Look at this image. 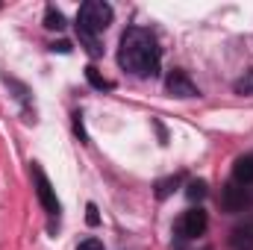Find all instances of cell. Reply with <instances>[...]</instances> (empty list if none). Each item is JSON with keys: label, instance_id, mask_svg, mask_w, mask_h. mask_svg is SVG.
I'll return each instance as SVG.
<instances>
[{"label": "cell", "instance_id": "6da1fadb", "mask_svg": "<svg viewBox=\"0 0 253 250\" xmlns=\"http://www.w3.org/2000/svg\"><path fill=\"white\" fill-rule=\"evenodd\" d=\"M162 62V50L159 42L150 30L144 27H129L121 36V47H118V65L132 77H156Z\"/></svg>", "mask_w": 253, "mask_h": 250}, {"label": "cell", "instance_id": "7a4b0ae2", "mask_svg": "<svg viewBox=\"0 0 253 250\" xmlns=\"http://www.w3.org/2000/svg\"><path fill=\"white\" fill-rule=\"evenodd\" d=\"M112 24V6L103 3V0H88L80 6L77 12V36L80 42L88 47L91 56H100V44H97V36Z\"/></svg>", "mask_w": 253, "mask_h": 250}, {"label": "cell", "instance_id": "3957f363", "mask_svg": "<svg viewBox=\"0 0 253 250\" xmlns=\"http://www.w3.org/2000/svg\"><path fill=\"white\" fill-rule=\"evenodd\" d=\"M251 203H253V186H242V183L230 180L227 186L221 188V206H224V212L236 215V212H245Z\"/></svg>", "mask_w": 253, "mask_h": 250}, {"label": "cell", "instance_id": "277c9868", "mask_svg": "<svg viewBox=\"0 0 253 250\" xmlns=\"http://www.w3.org/2000/svg\"><path fill=\"white\" fill-rule=\"evenodd\" d=\"M206 227H209V218H206V212L203 209H186L177 221H174V233L180 236V239H197V236H203L206 233Z\"/></svg>", "mask_w": 253, "mask_h": 250}, {"label": "cell", "instance_id": "5b68a950", "mask_svg": "<svg viewBox=\"0 0 253 250\" xmlns=\"http://www.w3.org/2000/svg\"><path fill=\"white\" fill-rule=\"evenodd\" d=\"M33 183H36V194H39V203L44 206V212L50 218H59V200H56V191L50 186V180L44 177V171L39 165H33Z\"/></svg>", "mask_w": 253, "mask_h": 250}, {"label": "cell", "instance_id": "8992f818", "mask_svg": "<svg viewBox=\"0 0 253 250\" xmlns=\"http://www.w3.org/2000/svg\"><path fill=\"white\" fill-rule=\"evenodd\" d=\"M165 85H168V94H171V97H183V100H186V97H197V94H200L197 85L191 83L183 71L168 74V83H165Z\"/></svg>", "mask_w": 253, "mask_h": 250}, {"label": "cell", "instance_id": "52a82bcc", "mask_svg": "<svg viewBox=\"0 0 253 250\" xmlns=\"http://www.w3.org/2000/svg\"><path fill=\"white\" fill-rule=\"evenodd\" d=\"M230 248L233 250H253V221L239 224V227L230 233Z\"/></svg>", "mask_w": 253, "mask_h": 250}, {"label": "cell", "instance_id": "ba28073f", "mask_svg": "<svg viewBox=\"0 0 253 250\" xmlns=\"http://www.w3.org/2000/svg\"><path fill=\"white\" fill-rule=\"evenodd\" d=\"M233 180L242 183V186H253V156H239L233 162Z\"/></svg>", "mask_w": 253, "mask_h": 250}, {"label": "cell", "instance_id": "9c48e42d", "mask_svg": "<svg viewBox=\"0 0 253 250\" xmlns=\"http://www.w3.org/2000/svg\"><path fill=\"white\" fill-rule=\"evenodd\" d=\"M44 27H47V30H62L65 27V15L59 12V9L47 6V12H44Z\"/></svg>", "mask_w": 253, "mask_h": 250}, {"label": "cell", "instance_id": "30bf717a", "mask_svg": "<svg viewBox=\"0 0 253 250\" xmlns=\"http://www.w3.org/2000/svg\"><path fill=\"white\" fill-rule=\"evenodd\" d=\"M180 186V177H168V180H159L156 183V197L159 200H165L168 194H174V188Z\"/></svg>", "mask_w": 253, "mask_h": 250}, {"label": "cell", "instance_id": "8fae6325", "mask_svg": "<svg viewBox=\"0 0 253 250\" xmlns=\"http://www.w3.org/2000/svg\"><path fill=\"white\" fill-rule=\"evenodd\" d=\"M186 194H189V200H203L206 197V183L203 180H191L189 188H186Z\"/></svg>", "mask_w": 253, "mask_h": 250}, {"label": "cell", "instance_id": "7c38bea8", "mask_svg": "<svg viewBox=\"0 0 253 250\" xmlns=\"http://www.w3.org/2000/svg\"><path fill=\"white\" fill-rule=\"evenodd\" d=\"M236 91H239V94H253V71H248V74L236 83Z\"/></svg>", "mask_w": 253, "mask_h": 250}, {"label": "cell", "instance_id": "4fadbf2b", "mask_svg": "<svg viewBox=\"0 0 253 250\" xmlns=\"http://www.w3.org/2000/svg\"><path fill=\"white\" fill-rule=\"evenodd\" d=\"M77 250H103V242L100 239H85V242H80Z\"/></svg>", "mask_w": 253, "mask_h": 250}, {"label": "cell", "instance_id": "5bb4252c", "mask_svg": "<svg viewBox=\"0 0 253 250\" xmlns=\"http://www.w3.org/2000/svg\"><path fill=\"white\" fill-rule=\"evenodd\" d=\"M85 74H88V80H91V83H94V85H97V88H109V83H106V80H100V77H97V71H94V68H88V71H85Z\"/></svg>", "mask_w": 253, "mask_h": 250}, {"label": "cell", "instance_id": "9a60e30c", "mask_svg": "<svg viewBox=\"0 0 253 250\" xmlns=\"http://www.w3.org/2000/svg\"><path fill=\"white\" fill-rule=\"evenodd\" d=\"M85 218H88V224H97V221H100V218H97V206H94V203H88V215H85Z\"/></svg>", "mask_w": 253, "mask_h": 250}, {"label": "cell", "instance_id": "2e32d148", "mask_svg": "<svg viewBox=\"0 0 253 250\" xmlns=\"http://www.w3.org/2000/svg\"><path fill=\"white\" fill-rule=\"evenodd\" d=\"M206 250H209V248H206Z\"/></svg>", "mask_w": 253, "mask_h": 250}]
</instances>
